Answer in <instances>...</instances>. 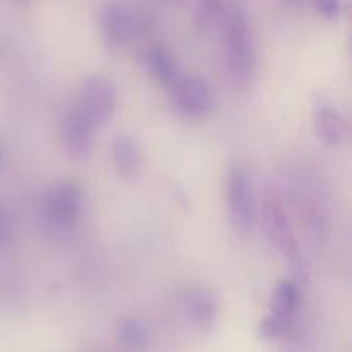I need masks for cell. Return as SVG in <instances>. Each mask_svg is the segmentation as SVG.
<instances>
[{
  "mask_svg": "<svg viewBox=\"0 0 352 352\" xmlns=\"http://www.w3.org/2000/svg\"><path fill=\"white\" fill-rule=\"evenodd\" d=\"M10 239H12V221L8 210L4 208V202L0 200V252L8 248Z\"/></svg>",
  "mask_w": 352,
  "mask_h": 352,
  "instance_id": "16",
  "label": "cell"
},
{
  "mask_svg": "<svg viewBox=\"0 0 352 352\" xmlns=\"http://www.w3.org/2000/svg\"><path fill=\"white\" fill-rule=\"evenodd\" d=\"M95 128L89 124V120L82 116V111L78 109V105H70L68 111L62 118L60 124V136H62V144L64 148L72 155V157H85L91 153L93 148V136H95Z\"/></svg>",
  "mask_w": 352,
  "mask_h": 352,
  "instance_id": "8",
  "label": "cell"
},
{
  "mask_svg": "<svg viewBox=\"0 0 352 352\" xmlns=\"http://www.w3.org/2000/svg\"><path fill=\"white\" fill-rule=\"evenodd\" d=\"M146 64H148V72H151V78L165 87V89H171V85L179 78V70H177V64L173 60V56L161 47V45H155L148 56H146Z\"/></svg>",
  "mask_w": 352,
  "mask_h": 352,
  "instance_id": "13",
  "label": "cell"
},
{
  "mask_svg": "<svg viewBox=\"0 0 352 352\" xmlns=\"http://www.w3.org/2000/svg\"><path fill=\"white\" fill-rule=\"evenodd\" d=\"M99 27L103 33V39L111 47H122L130 41L134 35V21L132 14L122 4H107L101 8L99 14Z\"/></svg>",
  "mask_w": 352,
  "mask_h": 352,
  "instance_id": "9",
  "label": "cell"
},
{
  "mask_svg": "<svg viewBox=\"0 0 352 352\" xmlns=\"http://www.w3.org/2000/svg\"><path fill=\"white\" fill-rule=\"evenodd\" d=\"M0 167H2V151H0Z\"/></svg>",
  "mask_w": 352,
  "mask_h": 352,
  "instance_id": "18",
  "label": "cell"
},
{
  "mask_svg": "<svg viewBox=\"0 0 352 352\" xmlns=\"http://www.w3.org/2000/svg\"><path fill=\"white\" fill-rule=\"evenodd\" d=\"M179 309L184 318L198 332H212L219 318V301L214 293L206 287H188L179 295Z\"/></svg>",
  "mask_w": 352,
  "mask_h": 352,
  "instance_id": "7",
  "label": "cell"
},
{
  "mask_svg": "<svg viewBox=\"0 0 352 352\" xmlns=\"http://www.w3.org/2000/svg\"><path fill=\"white\" fill-rule=\"evenodd\" d=\"M82 212V188L78 182L62 179L45 196V217L58 229H70Z\"/></svg>",
  "mask_w": 352,
  "mask_h": 352,
  "instance_id": "6",
  "label": "cell"
},
{
  "mask_svg": "<svg viewBox=\"0 0 352 352\" xmlns=\"http://www.w3.org/2000/svg\"><path fill=\"white\" fill-rule=\"evenodd\" d=\"M225 12V2L223 0H200L194 16V25L200 33L210 31L217 23H221Z\"/></svg>",
  "mask_w": 352,
  "mask_h": 352,
  "instance_id": "15",
  "label": "cell"
},
{
  "mask_svg": "<svg viewBox=\"0 0 352 352\" xmlns=\"http://www.w3.org/2000/svg\"><path fill=\"white\" fill-rule=\"evenodd\" d=\"M297 307H299V287H297V283L291 280V278L280 280L278 287L272 293L270 311H268V316L264 318V322L260 326L262 338H266V340L280 338L289 330Z\"/></svg>",
  "mask_w": 352,
  "mask_h": 352,
  "instance_id": "5",
  "label": "cell"
},
{
  "mask_svg": "<svg viewBox=\"0 0 352 352\" xmlns=\"http://www.w3.org/2000/svg\"><path fill=\"white\" fill-rule=\"evenodd\" d=\"M314 4H316L318 12L328 21L338 19L342 12V0H314Z\"/></svg>",
  "mask_w": 352,
  "mask_h": 352,
  "instance_id": "17",
  "label": "cell"
},
{
  "mask_svg": "<svg viewBox=\"0 0 352 352\" xmlns=\"http://www.w3.org/2000/svg\"><path fill=\"white\" fill-rule=\"evenodd\" d=\"M78 109L89 120V124L97 130L105 126L116 111V87L105 76H91L85 80L78 101Z\"/></svg>",
  "mask_w": 352,
  "mask_h": 352,
  "instance_id": "4",
  "label": "cell"
},
{
  "mask_svg": "<svg viewBox=\"0 0 352 352\" xmlns=\"http://www.w3.org/2000/svg\"><path fill=\"white\" fill-rule=\"evenodd\" d=\"M264 225H266V233H268V239H272V243L285 252V254H293L297 252V245H295V235H293V229L289 225V219H287V212L285 208L280 206L278 200L274 198H268L264 202Z\"/></svg>",
  "mask_w": 352,
  "mask_h": 352,
  "instance_id": "10",
  "label": "cell"
},
{
  "mask_svg": "<svg viewBox=\"0 0 352 352\" xmlns=\"http://www.w3.org/2000/svg\"><path fill=\"white\" fill-rule=\"evenodd\" d=\"M111 157H113L116 169H118V173L122 177L134 179L140 173V163H142L140 148H138V144L130 136H118L113 140Z\"/></svg>",
  "mask_w": 352,
  "mask_h": 352,
  "instance_id": "12",
  "label": "cell"
},
{
  "mask_svg": "<svg viewBox=\"0 0 352 352\" xmlns=\"http://www.w3.org/2000/svg\"><path fill=\"white\" fill-rule=\"evenodd\" d=\"M171 99L179 116L200 122L210 118L217 111V97L212 87L194 74H179V78L171 85Z\"/></svg>",
  "mask_w": 352,
  "mask_h": 352,
  "instance_id": "3",
  "label": "cell"
},
{
  "mask_svg": "<svg viewBox=\"0 0 352 352\" xmlns=\"http://www.w3.org/2000/svg\"><path fill=\"white\" fill-rule=\"evenodd\" d=\"M227 212L233 229L250 235L258 223V200L252 175L243 163H233L227 175Z\"/></svg>",
  "mask_w": 352,
  "mask_h": 352,
  "instance_id": "2",
  "label": "cell"
},
{
  "mask_svg": "<svg viewBox=\"0 0 352 352\" xmlns=\"http://www.w3.org/2000/svg\"><path fill=\"white\" fill-rule=\"evenodd\" d=\"M223 31H225V45H227V74L233 87L248 89L254 78V43L248 27V19L239 6L231 4L225 6L223 12Z\"/></svg>",
  "mask_w": 352,
  "mask_h": 352,
  "instance_id": "1",
  "label": "cell"
},
{
  "mask_svg": "<svg viewBox=\"0 0 352 352\" xmlns=\"http://www.w3.org/2000/svg\"><path fill=\"white\" fill-rule=\"evenodd\" d=\"M118 340L130 349V351H144L151 342V332H148V326L136 318V316H126L118 322Z\"/></svg>",
  "mask_w": 352,
  "mask_h": 352,
  "instance_id": "14",
  "label": "cell"
},
{
  "mask_svg": "<svg viewBox=\"0 0 352 352\" xmlns=\"http://www.w3.org/2000/svg\"><path fill=\"white\" fill-rule=\"evenodd\" d=\"M314 124H316L318 136L326 144H330V146H338V144L349 140V134H351L349 120L336 107H332L328 103L316 105V109H314Z\"/></svg>",
  "mask_w": 352,
  "mask_h": 352,
  "instance_id": "11",
  "label": "cell"
}]
</instances>
